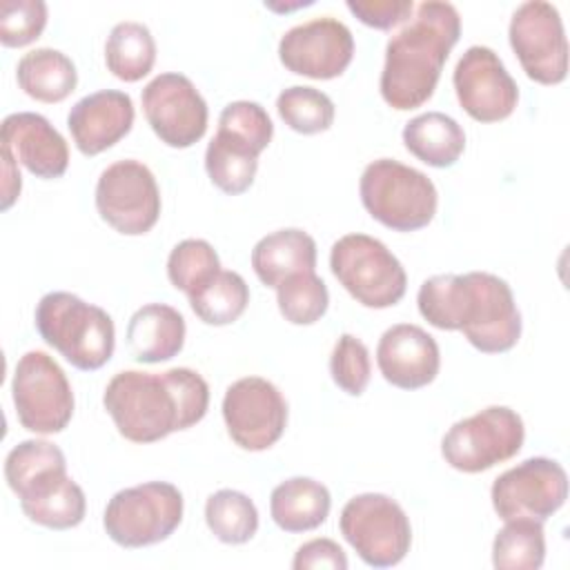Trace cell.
<instances>
[{"mask_svg": "<svg viewBox=\"0 0 570 570\" xmlns=\"http://www.w3.org/2000/svg\"><path fill=\"white\" fill-rule=\"evenodd\" d=\"M102 403L120 436L131 443H154L196 425L207 414L209 385L189 367L160 374L125 370L111 376Z\"/></svg>", "mask_w": 570, "mask_h": 570, "instance_id": "cell-1", "label": "cell"}, {"mask_svg": "<svg viewBox=\"0 0 570 570\" xmlns=\"http://www.w3.org/2000/svg\"><path fill=\"white\" fill-rule=\"evenodd\" d=\"M459 36L461 16L452 2H421L414 18L387 40L379 82L383 100L399 111L428 102Z\"/></svg>", "mask_w": 570, "mask_h": 570, "instance_id": "cell-2", "label": "cell"}, {"mask_svg": "<svg viewBox=\"0 0 570 570\" xmlns=\"http://www.w3.org/2000/svg\"><path fill=\"white\" fill-rule=\"evenodd\" d=\"M4 479L29 521L51 530H69L85 519V492L67 474L65 454L51 441L27 439L18 443L4 459Z\"/></svg>", "mask_w": 570, "mask_h": 570, "instance_id": "cell-3", "label": "cell"}, {"mask_svg": "<svg viewBox=\"0 0 570 570\" xmlns=\"http://www.w3.org/2000/svg\"><path fill=\"white\" fill-rule=\"evenodd\" d=\"M443 327L463 332L485 354H501L521 336V314L510 285L490 272L450 274L443 294Z\"/></svg>", "mask_w": 570, "mask_h": 570, "instance_id": "cell-4", "label": "cell"}, {"mask_svg": "<svg viewBox=\"0 0 570 570\" xmlns=\"http://www.w3.org/2000/svg\"><path fill=\"white\" fill-rule=\"evenodd\" d=\"M40 338L82 372L100 370L114 354L111 316L71 292H49L36 305Z\"/></svg>", "mask_w": 570, "mask_h": 570, "instance_id": "cell-5", "label": "cell"}, {"mask_svg": "<svg viewBox=\"0 0 570 570\" xmlns=\"http://www.w3.org/2000/svg\"><path fill=\"white\" fill-rule=\"evenodd\" d=\"M358 194L367 214L394 232L428 227L439 205L434 183L394 158L372 160L361 174Z\"/></svg>", "mask_w": 570, "mask_h": 570, "instance_id": "cell-6", "label": "cell"}, {"mask_svg": "<svg viewBox=\"0 0 570 570\" xmlns=\"http://www.w3.org/2000/svg\"><path fill=\"white\" fill-rule=\"evenodd\" d=\"M330 269L356 303L372 309L396 305L407 289L401 261L367 234L341 236L330 249Z\"/></svg>", "mask_w": 570, "mask_h": 570, "instance_id": "cell-7", "label": "cell"}, {"mask_svg": "<svg viewBox=\"0 0 570 570\" xmlns=\"http://www.w3.org/2000/svg\"><path fill=\"white\" fill-rule=\"evenodd\" d=\"M183 521V494L174 483L147 481L116 492L102 517L105 532L122 548L165 541Z\"/></svg>", "mask_w": 570, "mask_h": 570, "instance_id": "cell-8", "label": "cell"}, {"mask_svg": "<svg viewBox=\"0 0 570 570\" xmlns=\"http://www.w3.org/2000/svg\"><path fill=\"white\" fill-rule=\"evenodd\" d=\"M338 528L370 568H392L410 552V519L387 494L365 492L352 497L341 510Z\"/></svg>", "mask_w": 570, "mask_h": 570, "instance_id": "cell-9", "label": "cell"}, {"mask_svg": "<svg viewBox=\"0 0 570 570\" xmlns=\"http://www.w3.org/2000/svg\"><path fill=\"white\" fill-rule=\"evenodd\" d=\"M525 439L523 419L505 405H490L456 421L441 441L445 463L476 474L519 454Z\"/></svg>", "mask_w": 570, "mask_h": 570, "instance_id": "cell-10", "label": "cell"}, {"mask_svg": "<svg viewBox=\"0 0 570 570\" xmlns=\"http://www.w3.org/2000/svg\"><path fill=\"white\" fill-rule=\"evenodd\" d=\"M11 396L20 425L36 434L62 432L73 416V392L67 374L40 350L18 358Z\"/></svg>", "mask_w": 570, "mask_h": 570, "instance_id": "cell-11", "label": "cell"}, {"mask_svg": "<svg viewBox=\"0 0 570 570\" xmlns=\"http://www.w3.org/2000/svg\"><path fill=\"white\" fill-rule=\"evenodd\" d=\"M96 209L118 234H147L160 218V189L151 169L134 158L111 163L98 176Z\"/></svg>", "mask_w": 570, "mask_h": 570, "instance_id": "cell-12", "label": "cell"}, {"mask_svg": "<svg viewBox=\"0 0 570 570\" xmlns=\"http://www.w3.org/2000/svg\"><path fill=\"white\" fill-rule=\"evenodd\" d=\"M508 38L525 76L541 85H559L568 76V40L561 13L552 2L528 0L510 18Z\"/></svg>", "mask_w": 570, "mask_h": 570, "instance_id": "cell-13", "label": "cell"}, {"mask_svg": "<svg viewBox=\"0 0 570 570\" xmlns=\"http://www.w3.org/2000/svg\"><path fill=\"white\" fill-rule=\"evenodd\" d=\"M492 508L503 521L550 519L568 499V474L561 463L532 456L499 474L490 490Z\"/></svg>", "mask_w": 570, "mask_h": 570, "instance_id": "cell-14", "label": "cell"}, {"mask_svg": "<svg viewBox=\"0 0 570 570\" xmlns=\"http://www.w3.org/2000/svg\"><path fill=\"white\" fill-rule=\"evenodd\" d=\"M223 419L229 439L249 452L272 448L287 428V401L263 376L234 381L223 396Z\"/></svg>", "mask_w": 570, "mask_h": 570, "instance_id": "cell-15", "label": "cell"}, {"mask_svg": "<svg viewBox=\"0 0 570 570\" xmlns=\"http://www.w3.org/2000/svg\"><path fill=\"white\" fill-rule=\"evenodd\" d=\"M142 111L154 134L174 149H187L207 131V102L196 85L176 71L160 73L142 89Z\"/></svg>", "mask_w": 570, "mask_h": 570, "instance_id": "cell-16", "label": "cell"}, {"mask_svg": "<svg viewBox=\"0 0 570 570\" xmlns=\"http://www.w3.org/2000/svg\"><path fill=\"white\" fill-rule=\"evenodd\" d=\"M454 91L463 111L479 122H499L512 116L519 87L490 47H468L454 67Z\"/></svg>", "mask_w": 570, "mask_h": 570, "instance_id": "cell-17", "label": "cell"}, {"mask_svg": "<svg viewBox=\"0 0 570 570\" xmlns=\"http://www.w3.org/2000/svg\"><path fill=\"white\" fill-rule=\"evenodd\" d=\"M278 58L292 73L330 80L350 67L354 58V36L347 24L336 18H314L283 33Z\"/></svg>", "mask_w": 570, "mask_h": 570, "instance_id": "cell-18", "label": "cell"}, {"mask_svg": "<svg viewBox=\"0 0 570 570\" xmlns=\"http://www.w3.org/2000/svg\"><path fill=\"white\" fill-rule=\"evenodd\" d=\"M376 365L387 383L401 390L430 385L441 367L434 336L412 323H399L383 332L376 347Z\"/></svg>", "mask_w": 570, "mask_h": 570, "instance_id": "cell-19", "label": "cell"}, {"mask_svg": "<svg viewBox=\"0 0 570 570\" xmlns=\"http://www.w3.org/2000/svg\"><path fill=\"white\" fill-rule=\"evenodd\" d=\"M131 96L118 89H102L80 98L67 116L73 145L85 156H98L125 138L134 127Z\"/></svg>", "mask_w": 570, "mask_h": 570, "instance_id": "cell-20", "label": "cell"}, {"mask_svg": "<svg viewBox=\"0 0 570 570\" xmlns=\"http://www.w3.org/2000/svg\"><path fill=\"white\" fill-rule=\"evenodd\" d=\"M0 142L16 163L24 165L36 178H60L69 165V147L62 134L40 114L18 111L2 120Z\"/></svg>", "mask_w": 570, "mask_h": 570, "instance_id": "cell-21", "label": "cell"}, {"mask_svg": "<svg viewBox=\"0 0 570 570\" xmlns=\"http://www.w3.org/2000/svg\"><path fill=\"white\" fill-rule=\"evenodd\" d=\"M185 332V318L176 307L147 303L127 323V345L138 363H163L183 350Z\"/></svg>", "mask_w": 570, "mask_h": 570, "instance_id": "cell-22", "label": "cell"}, {"mask_svg": "<svg viewBox=\"0 0 570 570\" xmlns=\"http://www.w3.org/2000/svg\"><path fill=\"white\" fill-rule=\"evenodd\" d=\"M252 267L263 285L276 289L287 276L316 269V240L298 227L276 229L254 245Z\"/></svg>", "mask_w": 570, "mask_h": 570, "instance_id": "cell-23", "label": "cell"}, {"mask_svg": "<svg viewBox=\"0 0 570 570\" xmlns=\"http://www.w3.org/2000/svg\"><path fill=\"white\" fill-rule=\"evenodd\" d=\"M330 508V490L309 476L285 479L269 497L272 519L285 532H309L318 528L325 523Z\"/></svg>", "mask_w": 570, "mask_h": 570, "instance_id": "cell-24", "label": "cell"}, {"mask_svg": "<svg viewBox=\"0 0 570 570\" xmlns=\"http://www.w3.org/2000/svg\"><path fill=\"white\" fill-rule=\"evenodd\" d=\"M403 145L421 163L445 169L461 158L465 149V131L452 116L428 111L405 122Z\"/></svg>", "mask_w": 570, "mask_h": 570, "instance_id": "cell-25", "label": "cell"}, {"mask_svg": "<svg viewBox=\"0 0 570 570\" xmlns=\"http://www.w3.org/2000/svg\"><path fill=\"white\" fill-rule=\"evenodd\" d=\"M16 80L29 98L38 102H60L76 89L78 71L67 53L40 47L18 60Z\"/></svg>", "mask_w": 570, "mask_h": 570, "instance_id": "cell-26", "label": "cell"}, {"mask_svg": "<svg viewBox=\"0 0 570 570\" xmlns=\"http://www.w3.org/2000/svg\"><path fill=\"white\" fill-rule=\"evenodd\" d=\"M258 156L261 154L252 145L218 129L205 149V169L220 191L236 196L252 187L258 169Z\"/></svg>", "mask_w": 570, "mask_h": 570, "instance_id": "cell-27", "label": "cell"}, {"mask_svg": "<svg viewBox=\"0 0 570 570\" xmlns=\"http://www.w3.org/2000/svg\"><path fill=\"white\" fill-rule=\"evenodd\" d=\"M156 62V40L142 22H118L105 42L107 69L125 82H138Z\"/></svg>", "mask_w": 570, "mask_h": 570, "instance_id": "cell-28", "label": "cell"}, {"mask_svg": "<svg viewBox=\"0 0 570 570\" xmlns=\"http://www.w3.org/2000/svg\"><path fill=\"white\" fill-rule=\"evenodd\" d=\"M194 314L207 325H229L249 303V287L238 272L220 269L209 283L187 296Z\"/></svg>", "mask_w": 570, "mask_h": 570, "instance_id": "cell-29", "label": "cell"}, {"mask_svg": "<svg viewBox=\"0 0 570 570\" xmlns=\"http://www.w3.org/2000/svg\"><path fill=\"white\" fill-rule=\"evenodd\" d=\"M546 559L543 523L534 519H512L497 532L492 543V566L497 570H539Z\"/></svg>", "mask_w": 570, "mask_h": 570, "instance_id": "cell-30", "label": "cell"}, {"mask_svg": "<svg viewBox=\"0 0 570 570\" xmlns=\"http://www.w3.org/2000/svg\"><path fill=\"white\" fill-rule=\"evenodd\" d=\"M205 523L218 541L240 546L256 534L258 510L245 492L225 488L207 497Z\"/></svg>", "mask_w": 570, "mask_h": 570, "instance_id": "cell-31", "label": "cell"}, {"mask_svg": "<svg viewBox=\"0 0 570 570\" xmlns=\"http://www.w3.org/2000/svg\"><path fill=\"white\" fill-rule=\"evenodd\" d=\"M276 111L289 129L305 136L327 131L334 122L332 98L325 91L305 85L283 89L276 98Z\"/></svg>", "mask_w": 570, "mask_h": 570, "instance_id": "cell-32", "label": "cell"}, {"mask_svg": "<svg viewBox=\"0 0 570 570\" xmlns=\"http://www.w3.org/2000/svg\"><path fill=\"white\" fill-rule=\"evenodd\" d=\"M278 309L292 325H312L321 321L330 305V292L316 272H298L276 287Z\"/></svg>", "mask_w": 570, "mask_h": 570, "instance_id": "cell-33", "label": "cell"}, {"mask_svg": "<svg viewBox=\"0 0 570 570\" xmlns=\"http://www.w3.org/2000/svg\"><path fill=\"white\" fill-rule=\"evenodd\" d=\"M220 272V258L216 249L203 238L180 240L167 258L169 283L187 296L200 289Z\"/></svg>", "mask_w": 570, "mask_h": 570, "instance_id": "cell-34", "label": "cell"}, {"mask_svg": "<svg viewBox=\"0 0 570 570\" xmlns=\"http://www.w3.org/2000/svg\"><path fill=\"white\" fill-rule=\"evenodd\" d=\"M330 374L345 394L361 396L372 374L367 345L354 334H341L330 356Z\"/></svg>", "mask_w": 570, "mask_h": 570, "instance_id": "cell-35", "label": "cell"}, {"mask_svg": "<svg viewBox=\"0 0 570 570\" xmlns=\"http://www.w3.org/2000/svg\"><path fill=\"white\" fill-rule=\"evenodd\" d=\"M45 27L47 4L42 0L0 2V42L4 47H24L40 38Z\"/></svg>", "mask_w": 570, "mask_h": 570, "instance_id": "cell-36", "label": "cell"}, {"mask_svg": "<svg viewBox=\"0 0 570 570\" xmlns=\"http://www.w3.org/2000/svg\"><path fill=\"white\" fill-rule=\"evenodd\" d=\"M218 129L245 140L258 154L267 149L274 136V125L269 114L258 102H252V100L229 102L218 116Z\"/></svg>", "mask_w": 570, "mask_h": 570, "instance_id": "cell-37", "label": "cell"}, {"mask_svg": "<svg viewBox=\"0 0 570 570\" xmlns=\"http://www.w3.org/2000/svg\"><path fill=\"white\" fill-rule=\"evenodd\" d=\"M347 9L367 27L392 29L410 20L414 11L412 0H347Z\"/></svg>", "mask_w": 570, "mask_h": 570, "instance_id": "cell-38", "label": "cell"}, {"mask_svg": "<svg viewBox=\"0 0 570 570\" xmlns=\"http://www.w3.org/2000/svg\"><path fill=\"white\" fill-rule=\"evenodd\" d=\"M294 570H312V568H332V570H345L347 568V557L343 548L332 541V539H312L303 543L294 559H292Z\"/></svg>", "mask_w": 570, "mask_h": 570, "instance_id": "cell-39", "label": "cell"}, {"mask_svg": "<svg viewBox=\"0 0 570 570\" xmlns=\"http://www.w3.org/2000/svg\"><path fill=\"white\" fill-rule=\"evenodd\" d=\"M2 178H4L2 180V209H9L16 203V198L20 196L22 180H20L16 158L4 147H2Z\"/></svg>", "mask_w": 570, "mask_h": 570, "instance_id": "cell-40", "label": "cell"}]
</instances>
